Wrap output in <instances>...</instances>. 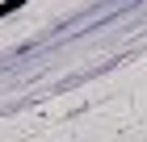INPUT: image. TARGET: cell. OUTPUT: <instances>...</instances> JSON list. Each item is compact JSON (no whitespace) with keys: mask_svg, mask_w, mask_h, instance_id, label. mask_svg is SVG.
I'll return each instance as SVG.
<instances>
[{"mask_svg":"<svg viewBox=\"0 0 147 142\" xmlns=\"http://www.w3.org/2000/svg\"><path fill=\"white\" fill-rule=\"evenodd\" d=\"M25 4H30V0H0V21H4V17H13L17 9H25Z\"/></svg>","mask_w":147,"mask_h":142,"instance_id":"obj_1","label":"cell"}]
</instances>
